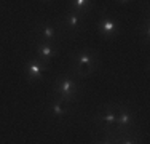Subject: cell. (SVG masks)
I'll use <instances>...</instances> for the list:
<instances>
[{"mask_svg": "<svg viewBox=\"0 0 150 144\" xmlns=\"http://www.w3.org/2000/svg\"><path fill=\"white\" fill-rule=\"evenodd\" d=\"M72 66L75 67L78 75L86 77L98 66V55L90 48H81L72 55Z\"/></svg>", "mask_w": 150, "mask_h": 144, "instance_id": "1", "label": "cell"}, {"mask_svg": "<svg viewBox=\"0 0 150 144\" xmlns=\"http://www.w3.org/2000/svg\"><path fill=\"white\" fill-rule=\"evenodd\" d=\"M80 91V86L77 85L74 77L70 75H59L54 82V95L56 98L64 101V103H70L75 101Z\"/></svg>", "mask_w": 150, "mask_h": 144, "instance_id": "2", "label": "cell"}, {"mask_svg": "<svg viewBox=\"0 0 150 144\" xmlns=\"http://www.w3.org/2000/svg\"><path fill=\"white\" fill-rule=\"evenodd\" d=\"M117 110L118 106H102V110L94 117L104 131L112 133L113 128L117 127Z\"/></svg>", "mask_w": 150, "mask_h": 144, "instance_id": "3", "label": "cell"}, {"mask_svg": "<svg viewBox=\"0 0 150 144\" xmlns=\"http://www.w3.org/2000/svg\"><path fill=\"white\" fill-rule=\"evenodd\" d=\"M46 71V64L40 61L38 58H32L24 64V74L29 78V82H37L43 78V74Z\"/></svg>", "mask_w": 150, "mask_h": 144, "instance_id": "4", "label": "cell"}, {"mask_svg": "<svg viewBox=\"0 0 150 144\" xmlns=\"http://www.w3.org/2000/svg\"><path fill=\"white\" fill-rule=\"evenodd\" d=\"M98 29L99 34L105 38H112L115 35L120 34V24L117 19H112L109 16H102L101 19L98 21Z\"/></svg>", "mask_w": 150, "mask_h": 144, "instance_id": "5", "label": "cell"}, {"mask_svg": "<svg viewBox=\"0 0 150 144\" xmlns=\"http://www.w3.org/2000/svg\"><path fill=\"white\" fill-rule=\"evenodd\" d=\"M134 123V114L131 109L123 106H118V110H117V131L120 133H126L125 130L131 128Z\"/></svg>", "mask_w": 150, "mask_h": 144, "instance_id": "6", "label": "cell"}, {"mask_svg": "<svg viewBox=\"0 0 150 144\" xmlns=\"http://www.w3.org/2000/svg\"><path fill=\"white\" fill-rule=\"evenodd\" d=\"M35 53L37 58L40 61H43L45 64H48L56 55H58V48L53 43H46V42H38L35 46Z\"/></svg>", "mask_w": 150, "mask_h": 144, "instance_id": "7", "label": "cell"}, {"mask_svg": "<svg viewBox=\"0 0 150 144\" xmlns=\"http://www.w3.org/2000/svg\"><path fill=\"white\" fill-rule=\"evenodd\" d=\"M83 16L85 14L77 13V11H74V10H69L67 14L64 16V24H66L67 29H70V31H74V32L81 31V27H83Z\"/></svg>", "mask_w": 150, "mask_h": 144, "instance_id": "8", "label": "cell"}, {"mask_svg": "<svg viewBox=\"0 0 150 144\" xmlns=\"http://www.w3.org/2000/svg\"><path fill=\"white\" fill-rule=\"evenodd\" d=\"M37 32L40 34L38 42H46V43H53L56 40V27L51 23H42L37 27Z\"/></svg>", "mask_w": 150, "mask_h": 144, "instance_id": "9", "label": "cell"}, {"mask_svg": "<svg viewBox=\"0 0 150 144\" xmlns=\"http://www.w3.org/2000/svg\"><path fill=\"white\" fill-rule=\"evenodd\" d=\"M67 112H69V110H67V107H66V103H64V101H61V99H58V98L50 104V114H51L54 118L66 117Z\"/></svg>", "mask_w": 150, "mask_h": 144, "instance_id": "10", "label": "cell"}, {"mask_svg": "<svg viewBox=\"0 0 150 144\" xmlns=\"http://www.w3.org/2000/svg\"><path fill=\"white\" fill-rule=\"evenodd\" d=\"M91 8H93L91 0H74V2H70V10H74L77 13H81V14H85Z\"/></svg>", "mask_w": 150, "mask_h": 144, "instance_id": "11", "label": "cell"}, {"mask_svg": "<svg viewBox=\"0 0 150 144\" xmlns=\"http://www.w3.org/2000/svg\"><path fill=\"white\" fill-rule=\"evenodd\" d=\"M115 143L117 144H137V139L136 138H133V136H129V135H126L125 133L121 138H118V139H115Z\"/></svg>", "mask_w": 150, "mask_h": 144, "instance_id": "12", "label": "cell"}, {"mask_svg": "<svg viewBox=\"0 0 150 144\" xmlns=\"http://www.w3.org/2000/svg\"><path fill=\"white\" fill-rule=\"evenodd\" d=\"M96 144H117V143H115L113 136H107V138H102L99 141H96Z\"/></svg>", "mask_w": 150, "mask_h": 144, "instance_id": "13", "label": "cell"}, {"mask_svg": "<svg viewBox=\"0 0 150 144\" xmlns=\"http://www.w3.org/2000/svg\"><path fill=\"white\" fill-rule=\"evenodd\" d=\"M145 32V40H149V34H150V26H149V19H145V26L142 27Z\"/></svg>", "mask_w": 150, "mask_h": 144, "instance_id": "14", "label": "cell"}]
</instances>
